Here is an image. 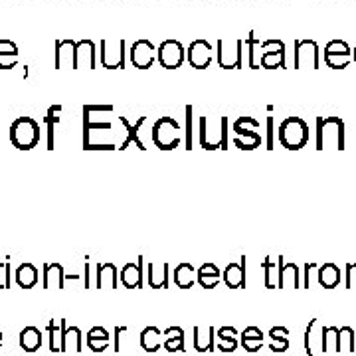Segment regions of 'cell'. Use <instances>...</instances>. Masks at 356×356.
Listing matches in <instances>:
<instances>
[{
    "label": "cell",
    "instance_id": "obj_1",
    "mask_svg": "<svg viewBox=\"0 0 356 356\" xmlns=\"http://www.w3.org/2000/svg\"><path fill=\"white\" fill-rule=\"evenodd\" d=\"M200 131H198V143L206 151H226L227 148V117H220L218 125H212L206 115H200L198 119Z\"/></svg>",
    "mask_w": 356,
    "mask_h": 356
},
{
    "label": "cell",
    "instance_id": "obj_2",
    "mask_svg": "<svg viewBox=\"0 0 356 356\" xmlns=\"http://www.w3.org/2000/svg\"><path fill=\"white\" fill-rule=\"evenodd\" d=\"M277 139L287 151H299L309 143V125L301 117H287L279 125Z\"/></svg>",
    "mask_w": 356,
    "mask_h": 356
},
{
    "label": "cell",
    "instance_id": "obj_3",
    "mask_svg": "<svg viewBox=\"0 0 356 356\" xmlns=\"http://www.w3.org/2000/svg\"><path fill=\"white\" fill-rule=\"evenodd\" d=\"M8 137L18 151H32L34 146H38L40 143V125L32 117H18L10 125Z\"/></svg>",
    "mask_w": 356,
    "mask_h": 356
},
{
    "label": "cell",
    "instance_id": "obj_4",
    "mask_svg": "<svg viewBox=\"0 0 356 356\" xmlns=\"http://www.w3.org/2000/svg\"><path fill=\"white\" fill-rule=\"evenodd\" d=\"M151 139L161 151H175L182 143V131L173 117H161L151 131Z\"/></svg>",
    "mask_w": 356,
    "mask_h": 356
},
{
    "label": "cell",
    "instance_id": "obj_5",
    "mask_svg": "<svg viewBox=\"0 0 356 356\" xmlns=\"http://www.w3.org/2000/svg\"><path fill=\"white\" fill-rule=\"evenodd\" d=\"M157 58H159L162 67L177 69L186 60V49L177 40H164L159 46V49H157Z\"/></svg>",
    "mask_w": 356,
    "mask_h": 356
},
{
    "label": "cell",
    "instance_id": "obj_6",
    "mask_svg": "<svg viewBox=\"0 0 356 356\" xmlns=\"http://www.w3.org/2000/svg\"><path fill=\"white\" fill-rule=\"evenodd\" d=\"M101 64L107 69H123L125 67V40L101 42Z\"/></svg>",
    "mask_w": 356,
    "mask_h": 356
},
{
    "label": "cell",
    "instance_id": "obj_7",
    "mask_svg": "<svg viewBox=\"0 0 356 356\" xmlns=\"http://www.w3.org/2000/svg\"><path fill=\"white\" fill-rule=\"evenodd\" d=\"M285 65V46L281 40H265L261 42V67L276 69Z\"/></svg>",
    "mask_w": 356,
    "mask_h": 356
},
{
    "label": "cell",
    "instance_id": "obj_8",
    "mask_svg": "<svg viewBox=\"0 0 356 356\" xmlns=\"http://www.w3.org/2000/svg\"><path fill=\"white\" fill-rule=\"evenodd\" d=\"M186 60L196 69H206L214 60V48H212L210 42H206V40L192 42L190 48L186 49Z\"/></svg>",
    "mask_w": 356,
    "mask_h": 356
},
{
    "label": "cell",
    "instance_id": "obj_9",
    "mask_svg": "<svg viewBox=\"0 0 356 356\" xmlns=\"http://www.w3.org/2000/svg\"><path fill=\"white\" fill-rule=\"evenodd\" d=\"M242 40H236L232 44V48H227L224 40H220L218 42V64H220V67H224V69H240L242 67Z\"/></svg>",
    "mask_w": 356,
    "mask_h": 356
},
{
    "label": "cell",
    "instance_id": "obj_10",
    "mask_svg": "<svg viewBox=\"0 0 356 356\" xmlns=\"http://www.w3.org/2000/svg\"><path fill=\"white\" fill-rule=\"evenodd\" d=\"M157 48L148 40H137L131 48V62L139 69H148L155 64Z\"/></svg>",
    "mask_w": 356,
    "mask_h": 356
},
{
    "label": "cell",
    "instance_id": "obj_11",
    "mask_svg": "<svg viewBox=\"0 0 356 356\" xmlns=\"http://www.w3.org/2000/svg\"><path fill=\"white\" fill-rule=\"evenodd\" d=\"M324 62L335 67V69H340V67H346L348 62H351V48L340 42V40H335L331 42L326 49H324Z\"/></svg>",
    "mask_w": 356,
    "mask_h": 356
},
{
    "label": "cell",
    "instance_id": "obj_12",
    "mask_svg": "<svg viewBox=\"0 0 356 356\" xmlns=\"http://www.w3.org/2000/svg\"><path fill=\"white\" fill-rule=\"evenodd\" d=\"M143 261H145V258H139L137 263H127L121 269L119 279L127 289H141L143 287Z\"/></svg>",
    "mask_w": 356,
    "mask_h": 356
},
{
    "label": "cell",
    "instance_id": "obj_13",
    "mask_svg": "<svg viewBox=\"0 0 356 356\" xmlns=\"http://www.w3.org/2000/svg\"><path fill=\"white\" fill-rule=\"evenodd\" d=\"M87 65L89 69L96 67V46L91 40L76 42V56H74V69Z\"/></svg>",
    "mask_w": 356,
    "mask_h": 356
},
{
    "label": "cell",
    "instance_id": "obj_14",
    "mask_svg": "<svg viewBox=\"0 0 356 356\" xmlns=\"http://www.w3.org/2000/svg\"><path fill=\"white\" fill-rule=\"evenodd\" d=\"M146 281L151 289H168V263H148Z\"/></svg>",
    "mask_w": 356,
    "mask_h": 356
},
{
    "label": "cell",
    "instance_id": "obj_15",
    "mask_svg": "<svg viewBox=\"0 0 356 356\" xmlns=\"http://www.w3.org/2000/svg\"><path fill=\"white\" fill-rule=\"evenodd\" d=\"M222 279L227 289H240L245 283V258L240 263H227L226 269L222 271Z\"/></svg>",
    "mask_w": 356,
    "mask_h": 356
},
{
    "label": "cell",
    "instance_id": "obj_16",
    "mask_svg": "<svg viewBox=\"0 0 356 356\" xmlns=\"http://www.w3.org/2000/svg\"><path fill=\"white\" fill-rule=\"evenodd\" d=\"M96 277H98V281H96L98 289H117L119 287V274L113 263H99Z\"/></svg>",
    "mask_w": 356,
    "mask_h": 356
},
{
    "label": "cell",
    "instance_id": "obj_17",
    "mask_svg": "<svg viewBox=\"0 0 356 356\" xmlns=\"http://www.w3.org/2000/svg\"><path fill=\"white\" fill-rule=\"evenodd\" d=\"M311 60L313 67L317 69L319 65V49H317V44L311 42V40H297L295 42V67L301 64V60Z\"/></svg>",
    "mask_w": 356,
    "mask_h": 356
},
{
    "label": "cell",
    "instance_id": "obj_18",
    "mask_svg": "<svg viewBox=\"0 0 356 356\" xmlns=\"http://www.w3.org/2000/svg\"><path fill=\"white\" fill-rule=\"evenodd\" d=\"M220 279H222V271L214 263H204L196 274V281L202 289H214L220 283Z\"/></svg>",
    "mask_w": 356,
    "mask_h": 356
},
{
    "label": "cell",
    "instance_id": "obj_19",
    "mask_svg": "<svg viewBox=\"0 0 356 356\" xmlns=\"http://www.w3.org/2000/svg\"><path fill=\"white\" fill-rule=\"evenodd\" d=\"M65 274L60 263L44 265V289H64Z\"/></svg>",
    "mask_w": 356,
    "mask_h": 356
},
{
    "label": "cell",
    "instance_id": "obj_20",
    "mask_svg": "<svg viewBox=\"0 0 356 356\" xmlns=\"http://www.w3.org/2000/svg\"><path fill=\"white\" fill-rule=\"evenodd\" d=\"M65 319H60L56 323V319H52L48 324V337H49V351L52 353H64V333H65Z\"/></svg>",
    "mask_w": 356,
    "mask_h": 356
},
{
    "label": "cell",
    "instance_id": "obj_21",
    "mask_svg": "<svg viewBox=\"0 0 356 356\" xmlns=\"http://www.w3.org/2000/svg\"><path fill=\"white\" fill-rule=\"evenodd\" d=\"M141 346L146 353H157L161 346H164V333H161L157 326H146L141 333Z\"/></svg>",
    "mask_w": 356,
    "mask_h": 356
},
{
    "label": "cell",
    "instance_id": "obj_22",
    "mask_svg": "<svg viewBox=\"0 0 356 356\" xmlns=\"http://www.w3.org/2000/svg\"><path fill=\"white\" fill-rule=\"evenodd\" d=\"M74 56H76V42H71V40L56 42V67L58 69H62L65 64L74 67Z\"/></svg>",
    "mask_w": 356,
    "mask_h": 356
},
{
    "label": "cell",
    "instance_id": "obj_23",
    "mask_svg": "<svg viewBox=\"0 0 356 356\" xmlns=\"http://www.w3.org/2000/svg\"><path fill=\"white\" fill-rule=\"evenodd\" d=\"M20 346L24 353H36L42 346V331L36 326H26L20 333Z\"/></svg>",
    "mask_w": 356,
    "mask_h": 356
},
{
    "label": "cell",
    "instance_id": "obj_24",
    "mask_svg": "<svg viewBox=\"0 0 356 356\" xmlns=\"http://www.w3.org/2000/svg\"><path fill=\"white\" fill-rule=\"evenodd\" d=\"M194 348L198 353L214 351V326H194Z\"/></svg>",
    "mask_w": 356,
    "mask_h": 356
},
{
    "label": "cell",
    "instance_id": "obj_25",
    "mask_svg": "<svg viewBox=\"0 0 356 356\" xmlns=\"http://www.w3.org/2000/svg\"><path fill=\"white\" fill-rule=\"evenodd\" d=\"M18 64V48L10 40H0V69H12Z\"/></svg>",
    "mask_w": 356,
    "mask_h": 356
},
{
    "label": "cell",
    "instance_id": "obj_26",
    "mask_svg": "<svg viewBox=\"0 0 356 356\" xmlns=\"http://www.w3.org/2000/svg\"><path fill=\"white\" fill-rule=\"evenodd\" d=\"M14 276H16L18 287H22V289H32V287H36V283H38V269L34 267L32 263L18 265Z\"/></svg>",
    "mask_w": 356,
    "mask_h": 356
},
{
    "label": "cell",
    "instance_id": "obj_27",
    "mask_svg": "<svg viewBox=\"0 0 356 356\" xmlns=\"http://www.w3.org/2000/svg\"><path fill=\"white\" fill-rule=\"evenodd\" d=\"M319 283L324 289H335L340 283V269L335 263H324L319 267Z\"/></svg>",
    "mask_w": 356,
    "mask_h": 356
},
{
    "label": "cell",
    "instance_id": "obj_28",
    "mask_svg": "<svg viewBox=\"0 0 356 356\" xmlns=\"http://www.w3.org/2000/svg\"><path fill=\"white\" fill-rule=\"evenodd\" d=\"M164 348L168 353H184V331L180 326H170L164 331Z\"/></svg>",
    "mask_w": 356,
    "mask_h": 356
},
{
    "label": "cell",
    "instance_id": "obj_29",
    "mask_svg": "<svg viewBox=\"0 0 356 356\" xmlns=\"http://www.w3.org/2000/svg\"><path fill=\"white\" fill-rule=\"evenodd\" d=\"M175 283L180 289H190L196 283V271L190 263H180L175 269Z\"/></svg>",
    "mask_w": 356,
    "mask_h": 356
},
{
    "label": "cell",
    "instance_id": "obj_30",
    "mask_svg": "<svg viewBox=\"0 0 356 356\" xmlns=\"http://www.w3.org/2000/svg\"><path fill=\"white\" fill-rule=\"evenodd\" d=\"M145 123H146V117L143 115V117H139V121H137L135 125H129V127H127V137L123 139V143H121V146H119V151H125L131 143H135V146H137L139 151H146L145 143L139 139V129H141Z\"/></svg>",
    "mask_w": 356,
    "mask_h": 356
},
{
    "label": "cell",
    "instance_id": "obj_31",
    "mask_svg": "<svg viewBox=\"0 0 356 356\" xmlns=\"http://www.w3.org/2000/svg\"><path fill=\"white\" fill-rule=\"evenodd\" d=\"M83 337L78 326H65L64 333V353H81Z\"/></svg>",
    "mask_w": 356,
    "mask_h": 356
},
{
    "label": "cell",
    "instance_id": "obj_32",
    "mask_svg": "<svg viewBox=\"0 0 356 356\" xmlns=\"http://www.w3.org/2000/svg\"><path fill=\"white\" fill-rule=\"evenodd\" d=\"M234 145L238 146L240 151H256L261 146V135L258 131H245V133L236 135Z\"/></svg>",
    "mask_w": 356,
    "mask_h": 356
},
{
    "label": "cell",
    "instance_id": "obj_33",
    "mask_svg": "<svg viewBox=\"0 0 356 356\" xmlns=\"http://www.w3.org/2000/svg\"><path fill=\"white\" fill-rule=\"evenodd\" d=\"M60 113H62V105H52L46 113V131H48V151L56 148L54 137H56V125L60 123Z\"/></svg>",
    "mask_w": 356,
    "mask_h": 356
},
{
    "label": "cell",
    "instance_id": "obj_34",
    "mask_svg": "<svg viewBox=\"0 0 356 356\" xmlns=\"http://www.w3.org/2000/svg\"><path fill=\"white\" fill-rule=\"evenodd\" d=\"M263 271H265V287L276 289L279 287V265L271 258L263 259Z\"/></svg>",
    "mask_w": 356,
    "mask_h": 356
},
{
    "label": "cell",
    "instance_id": "obj_35",
    "mask_svg": "<svg viewBox=\"0 0 356 356\" xmlns=\"http://www.w3.org/2000/svg\"><path fill=\"white\" fill-rule=\"evenodd\" d=\"M245 44H247V49H249V67L258 69V67H261V40H258L256 34L252 32L247 36Z\"/></svg>",
    "mask_w": 356,
    "mask_h": 356
},
{
    "label": "cell",
    "instance_id": "obj_36",
    "mask_svg": "<svg viewBox=\"0 0 356 356\" xmlns=\"http://www.w3.org/2000/svg\"><path fill=\"white\" fill-rule=\"evenodd\" d=\"M245 131H259V123L254 117H249V115H243V117H240V119L234 123V133H236V135L245 133Z\"/></svg>",
    "mask_w": 356,
    "mask_h": 356
},
{
    "label": "cell",
    "instance_id": "obj_37",
    "mask_svg": "<svg viewBox=\"0 0 356 356\" xmlns=\"http://www.w3.org/2000/svg\"><path fill=\"white\" fill-rule=\"evenodd\" d=\"M0 289H10V258H0Z\"/></svg>",
    "mask_w": 356,
    "mask_h": 356
},
{
    "label": "cell",
    "instance_id": "obj_38",
    "mask_svg": "<svg viewBox=\"0 0 356 356\" xmlns=\"http://www.w3.org/2000/svg\"><path fill=\"white\" fill-rule=\"evenodd\" d=\"M194 141H192V107H186V131H184V148L192 151Z\"/></svg>",
    "mask_w": 356,
    "mask_h": 356
},
{
    "label": "cell",
    "instance_id": "obj_39",
    "mask_svg": "<svg viewBox=\"0 0 356 356\" xmlns=\"http://www.w3.org/2000/svg\"><path fill=\"white\" fill-rule=\"evenodd\" d=\"M242 346L247 353H258L259 348L263 346V339H252V337H240Z\"/></svg>",
    "mask_w": 356,
    "mask_h": 356
},
{
    "label": "cell",
    "instance_id": "obj_40",
    "mask_svg": "<svg viewBox=\"0 0 356 356\" xmlns=\"http://www.w3.org/2000/svg\"><path fill=\"white\" fill-rule=\"evenodd\" d=\"M238 339H218L216 342V348L220 351V353H234L236 348H238Z\"/></svg>",
    "mask_w": 356,
    "mask_h": 356
},
{
    "label": "cell",
    "instance_id": "obj_41",
    "mask_svg": "<svg viewBox=\"0 0 356 356\" xmlns=\"http://www.w3.org/2000/svg\"><path fill=\"white\" fill-rule=\"evenodd\" d=\"M348 344V351L353 353L355 351V337H353V329H348V326H344V329H340V351H342V344Z\"/></svg>",
    "mask_w": 356,
    "mask_h": 356
},
{
    "label": "cell",
    "instance_id": "obj_42",
    "mask_svg": "<svg viewBox=\"0 0 356 356\" xmlns=\"http://www.w3.org/2000/svg\"><path fill=\"white\" fill-rule=\"evenodd\" d=\"M87 339L91 340H105V342H109L111 337H109V333H107V329H103V326H93L89 333H87Z\"/></svg>",
    "mask_w": 356,
    "mask_h": 356
},
{
    "label": "cell",
    "instance_id": "obj_43",
    "mask_svg": "<svg viewBox=\"0 0 356 356\" xmlns=\"http://www.w3.org/2000/svg\"><path fill=\"white\" fill-rule=\"evenodd\" d=\"M216 337L218 339H238V331L234 326H222V329H218Z\"/></svg>",
    "mask_w": 356,
    "mask_h": 356
},
{
    "label": "cell",
    "instance_id": "obj_44",
    "mask_svg": "<svg viewBox=\"0 0 356 356\" xmlns=\"http://www.w3.org/2000/svg\"><path fill=\"white\" fill-rule=\"evenodd\" d=\"M289 337V331L285 326H274L269 331V339L271 340H279V339H287Z\"/></svg>",
    "mask_w": 356,
    "mask_h": 356
},
{
    "label": "cell",
    "instance_id": "obj_45",
    "mask_svg": "<svg viewBox=\"0 0 356 356\" xmlns=\"http://www.w3.org/2000/svg\"><path fill=\"white\" fill-rule=\"evenodd\" d=\"M269 348H271L274 353H285V351L289 348V340H287V339L271 340V344H269Z\"/></svg>",
    "mask_w": 356,
    "mask_h": 356
},
{
    "label": "cell",
    "instance_id": "obj_46",
    "mask_svg": "<svg viewBox=\"0 0 356 356\" xmlns=\"http://www.w3.org/2000/svg\"><path fill=\"white\" fill-rule=\"evenodd\" d=\"M242 337H252V339H263V333H261V329H258V326H247V329H243Z\"/></svg>",
    "mask_w": 356,
    "mask_h": 356
},
{
    "label": "cell",
    "instance_id": "obj_47",
    "mask_svg": "<svg viewBox=\"0 0 356 356\" xmlns=\"http://www.w3.org/2000/svg\"><path fill=\"white\" fill-rule=\"evenodd\" d=\"M267 148H274V119H267Z\"/></svg>",
    "mask_w": 356,
    "mask_h": 356
},
{
    "label": "cell",
    "instance_id": "obj_48",
    "mask_svg": "<svg viewBox=\"0 0 356 356\" xmlns=\"http://www.w3.org/2000/svg\"><path fill=\"white\" fill-rule=\"evenodd\" d=\"M83 279H85V289H89V261H85V276H83Z\"/></svg>",
    "mask_w": 356,
    "mask_h": 356
},
{
    "label": "cell",
    "instance_id": "obj_49",
    "mask_svg": "<svg viewBox=\"0 0 356 356\" xmlns=\"http://www.w3.org/2000/svg\"><path fill=\"white\" fill-rule=\"evenodd\" d=\"M0 346H2V333H0Z\"/></svg>",
    "mask_w": 356,
    "mask_h": 356
},
{
    "label": "cell",
    "instance_id": "obj_50",
    "mask_svg": "<svg viewBox=\"0 0 356 356\" xmlns=\"http://www.w3.org/2000/svg\"><path fill=\"white\" fill-rule=\"evenodd\" d=\"M355 62H356V49H355Z\"/></svg>",
    "mask_w": 356,
    "mask_h": 356
}]
</instances>
